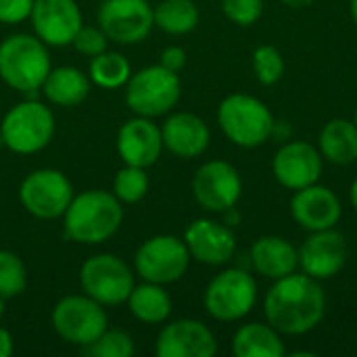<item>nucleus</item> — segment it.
<instances>
[{
  "label": "nucleus",
  "mask_w": 357,
  "mask_h": 357,
  "mask_svg": "<svg viewBox=\"0 0 357 357\" xmlns=\"http://www.w3.org/2000/svg\"><path fill=\"white\" fill-rule=\"evenodd\" d=\"M266 322L280 335L299 337L314 331L326 316V293L320 280L307 274H289L274 280L264 299Z\"/></svg>",
  "instance_id": "f257e3e1"
},
{
  "label": "nucleus",
  "mask_w": 357,
  "mask_h": 357,
  "mask_svg": "<svg viewBox=\"0 0 357 357\" xmlns=\"http://www.w3.org/2000/svg\"><path fill=\"white\" fill-rule=\"evenodd\" d=\"M65 218V234L82 245L109 241L123 220L121 201L113 192L86 190L71 199Z\"/></svg>",
  "instance_id": "f03ea898"
},
{
  "label": "nucleus",
  "mask_w": 357,
  "mask_h": 357,
  "mask_svg": "<svg viewBox=\"0 0 357 357\" xmlns=\"http://www.w3.org/2000/svg\"><path fill=\"white\" fill-rule=\"evenodd\" d=\"M218 123L226 138L243 149H255L270 140L276 119L266 102L249 94H230L218 107Z\"/></svg>",
  "instance_id": "7ed1b4c3"
},
{
  "label": "nucleus",
  "mask_w": 357,
  "mask_h": 357,
  "mask_svg": "<svg viewBox=\"0 0 357 357\" xmlns=\"http://www.w3.org/2000/svg\"><path fill=\"white\" fill-rule=\"evenodd\" d=\"M50 73V56L44 42L29 33L8 36L0 44V77L15 90L33 92Z\"/></svg>",
  "instance_id": "20e7f679"
},
{
  "label": "nucleus",
  "mask_w": 357,
  "mask_h": 357,
  "mask_svg": "<svg viewBox=\"0 0 357 357\" xmlns=\"http://www.w3.org/2000/svg\"><path fill=\"white\" fill-rule=\"evenodd\" d=\"M182 84L176 71L163 65L144 67L128 79L126 102L140 117H157L176 107Z\"/></svg>",
  "instance_id": "39448f33"
},
{
  "label": "nucleus",
  "mask_w": 357,
  "mask_h": 357,
  "mask_svg": "<svg viewBox=\"0 0 357 357\" xmlns=\"http://www.w3.org/2000/svg\"><path fill=\"white\" fill-rule=\"evenodd\" d=\"M2 142L19 155L42 151L54 134V117L48 107L36 100L15 105L0 126Z\"/></svg>",
  "instance_id": "423d86ee"
},
{
  "label": "nucleus",
  "mask_w": 357,
  "mask_h": 357,
  "mask_svg": "<svg viewBox=\"0 0 357 357\" xmlns=\"http://www.w3.org/2000/svg\"><path fill=\"white\" fill-rule=\"evenodd\" d=\"M257 303V282L245 270L218 274L205 291V310L220 322H236L251 314Z\"/></svg>",
  "instance_id": "0eeeda50"
},
{
  "label": "nucleus",
  "mask_w": 357,
  "mask_h": 357,
  "mask_svg": "<svg viewBox=\"0 0 357 357\" xmlns=\"http://www.w3.org/2000/svg\"><path fill=\"white\" fill-rule=\"evenodd\" d=\"M52 324L63 341L86 347L107 331V314L92 297L71 295L54 305Z\"/></svg>",
  "instance_id": "6e6552de"
},
{
  "label": "nucleus",
  "mask_w": 357,
  "mask_h": 357,
  "mask_svg": "<svg viewBox=\"0 0 357 357\" xmlns=\"http://www.w3.org/2000/svg\"><path fill=\"white\" fill-rule=\"evenodd\" d=\"M79 282L86 295L100 305H119L128 301L134 289V274L123 259L102 253L82 266Z\"/></svg>",
  "instance_id": "1a4fd4ad"
},
{
  "label": "nucleus",
  "mask_w": 357,
  "mask_h": 357,
  "mask_svg": "<svg viewBox=\"0 0 357 357\" xmlns=\"http://www.w3.org/2000/svg\"><path fill=\"white\" fill-rule=\"evenodd\" d=\"M136 272L155 284H169L180 280L190 264V253L184 241L178 236L161 234L153 236L136 253Z\"/></svg>",
  "instance_id": "9d476101"
},
{
  "label": "nucleus",
  "mask_w": 357,
  "mask_h": 357,
  "mask_svg": "<svg viewBox=\"0 0 357 357\" xmlns=\"http://www.w3.org/2000/svg\"><path fill=\"white\" fill-rule=\"evenodd\" d=\"M192 195L197 203L213 213L234 209L243 195V180L234 165L215 159L201 165L192 178Z\"/></svg>",
  "instance_id": "9b49d317"
},
{
  "label": "nucleus",
  "mask_w": 357,
  "mask_h": 357,
  "mask_svg": "<svg viewBox=\"0 0 357 357\" xmlns=\"http://www.w3.org/2000/svg\"><path fill=\"white\" fill-rule=\"evenodd\" d=\"M19 197L31 215L40 220H54L67 211L73 199V188L65 174L56 169H38L23 180Z\"/></svg>",
  "instance_id": "f8f14e48"
},
{
  "label": "nucleus",
  "mask_w": 357,
  "mask_h": 357,
  "mask_svg": "<svg viewBox=\"0 0 357 357\" xmlns=\"http://www.w3.org/2000/svg\"><path fill=\"white\" fill-rule=\"evenodd\" d=\"M102 33L117 44L142 42L153 25V8L146 0H105L98 8Z\"/></svg>",
  "instance_id": "ddd939ff"
},
{
  "label": "nucleus",
  "mask_w": 357,
  "mask_h": 357,
  "mask_svg": "<svg viewBox=\"0 0 357 357\" xmlns=\"http://www.w3.org/2000/svg\"><path fill=\"white\" fill-rule=\"evenodd\" d=\"M324 169L322 153L303 140H291L282 144L272 161L274 178L289 190H301L320 180Z\"/></svg>",
  "instance_id": "4468645a"
},
{
  "label": "nucleus",
  "mask_w": 357,
  "mask_h": 357,
  "mask_svg": "<svg viewBox=\"0 0 357 357\" xmlns=\"http://www.w3.org/2000/svg\"><path fill=\"white\" fill-rule=\"evenodd\" d=\"M347 261V241L335 228L312 232L299 249V266L303 274L316 280L337 276Z\"/></svg>",
  "instance_id": "2eb2a0df"
},
{
  "label": "nucleus",
  "mask_w": 357,
  "mask_h": 357,
  "mask_svg": "<svg viewBox=\"0 0 357 357\" xmlns=\"http://www.w3.org/2000/svg\"><path fill=\"white\" fill-rule=\"evenodd\" d=\"M31 25L36 36L50 46H67L82 27V13L75 0H33Z\"/></svg>",
  "instance_id": "dca6fc26"
},
{
  "label": "nucleus",
  "mask_w": 357,
  "mask_h": 357,
  "mask_svg": "<svg viewBox=\"0 0 357 357\" xmlns=\"http://www.w3.org/2000/svg\"><path fill=\"white\" fill-rule=\"evenodd\" d=\"M291 213L301 228L307 232H318L335 228L343 215V207L339 197L328 186H320L316 182L295 190L291 199Z\"/></svg>",
  "instance_id": "f3484780"
},
{
  "label": "nucleus",
  "mask_w": 357,
  "mask_h": 357,
  "mask_svg": "<svg viewBox=\"0 0 357 357\" xmlns=\"http://www.w3.org/2000/svg\"><path fill=\"white\" fill-rule=\"evenodd\" d=\"M155 351L159 357H213L218 341L203 322L176 320L159 333Z\"/></svg>",
  "instance_id": "a211bd4d"
},
{
  "label": "nucleus",
  "mask_w": 357,
  "mask_h": 357,
  "mask_svg": "<svg viewBox=\"0 0 357 357\" xmlns=\"http://www.w3.org/2000/svg\"><path fill=\"white\" fill-rule=\"evenodd\" d=\"M184 243L192 259L207 266H222L236 251L234 232L213 220H197L186 228Z\"/></svg>",
  "instance_id": "6ab92c4d"
},
{
  "label": "nucleus",
  "mask_w": 357,
  "mask_h": 357,
  "mask_svg": "<svg viewBox=\"0 0 357 357\" xmlns=\"http://www.w3.org/2000/svg\"><path fill=\"white\" fill-rule=\"evenodd\" d=\"M161 151H163L161 130L149 117L130 119L121 126L117 134V153L126 165H136L146 169L157 163Z\"/></svg>",
  "instance_id": "aec40b11"
},
{
  "label": "nucleus",
  "mask_w": 357,
  "mask_h": 357,
  "mask_svg": "<svg viewBox=\"0 0 357 357\" xmlns=\"http://www.w3.org/2000/svg\"><path fill=\"white\" fill-rule=\"evenodd\" d=\"M163 146L182 159H195L209 146L211 132L207 123L195 113H176L167 117L161 128Z\"/></svg>",
  "instance_id": "412c9836"
},
{
  "label": "nucleus",
  "mask_w": 357,
  "mask_h": 357,
  "mask_svg": "<svg viewBox=\"0 0 357 357\" xmlns=\"http://www.w3.org/2000/svg\"><path fill=\"white\" fill-rule=\"evenodd\" d=\"M251 261L261 276L278 280L297 270L299 251L282 236H261L251 247Z\"/></svg>",
  "instance_id": "4be33fe9"
},
{
  "label": "nucleus",
  "mask_w": 357,
  "mask_h": 357,
  "mask_svg": "<svg viewBox=\"0 0 357 357\" xmlns=\"http://www.w3.org/2000/svg\"><path fill=\"white\" fill-rule=\"evenodd\" d=\"M232 354L236 357H282L287 349L280 333L272 324L251 322L234 333Z\"/></svg>",
  "instance_id": "5701e85b"
},
{
  "label": "nucleus",
  "mask_w": 357,
  "mask_h": 357,
  "mask_svg": "<svg viewBox=\"0 0 357 357\" xmlns=\"http://www.w3.org/2000/svg\"><path fill=\"white\" fill-rule=\"evenodd\" d=\"M318 151L335 165H351L357 161V128L349 119H331L318 138Z\"/></svg>",
  "instance_id": "b1692460"
},
{
  "label": "nucleus",
  "mask_w": 357,
  "mask_h": 357,
  "mask_svg": "<svg viewBox=\"0 0 357 357\" xmlns=\"http://www.w3.org/2000/svg\"><path fill=\"white\" fill-rule=\"evenodd\" d=\"M44 96L56 105V107H75L79 105L90 90L88 77L75 69V67H59V69H50V73L46 75L44 84H42Z\"/></svg>",
  "instance_id": "393cba45"
},
{
  "label": "nucleus",
  "mask_w": 357,
  "mask_h": 357,
  "mask_svg": "<svg viewBox=\"0 0 357 357\" xmlns=\"http://www.w3.org/2000/svg\"><path fill=\"white\" fill-rule=\"evenodd\" d=\"M128 305L132 316L144 324L165 322L167 316L172 314V299L167 291L155 282H144L140 287H134L128 297Z\"/></svg>",
  "instance_id": "a878e982"
},
{
  "label": "nucleus",
  "mask_w": 357,
  "mask_h": 357,
  "mask_svg": "<svg viewBox=\"0 0 357 357\" xmlns=\"http://www.w3.org/2000/svg\"><path fill=\"white\" fill-rule=\"evenodd\" d=\"M155 25L167 33L182 36L197 27L199 8L192 0H163L153 10Z\"/></svg>",
  "instance_id": "bb28decb"
},
{
  "label": "nucleus",
  "mask_w": 357,
  "mask_h": 357,
  "mask_svg": "<svg viewBox=\"0 0 357 357\" xmlns=\"http://www.w3.org/2000/svg\"><path fill=\"white\" fill-rule=\"evenodd\" d=\"M90 77L96 86L113 90L130 79V63L123 54L119 52H100L92 56L90 63Z\"/></svg>",
  "instance_id": "cd10ccee"
},
{
  "label": "nucleus",
  "mask_w": 357,
  "mask_h": 357,
  "mask_svg": "<svg viewBox=\"0 0 357 357\" xmlns=\"http://www.w3.org/2000/svg\"><path fill=\"white\" fill-rule=\"evenodd\" d=\"M149 192V176L144 167L136 165H126L123 169L117 172L113 180V195L121 203H138L144 199Z\"/></svg>",
  "instance_id": "c85d7f7f"
},
{
  "label": "nucleus",
  "mask_w": 357,
  "mask_h": 357,
  "mask_svg": "<svg viewBox=\"0 0 357 357\" xmlns=\"http://www.w3.org/2000/svg\"><path fill=\"white\" fill-rule=\"evenodd\" d=\"M253 71H255V77L259 84H264V86L278 84L284 75L282 52L272 44L257 46L253 52Z\"/></svg>",
  "instance_id": "c756f323"
},
{
  "label": "nucleus",
  "mask_w": 357,
  "mask_h": 357,
  "mask_svg": "<svg viewBox=\"0 0 357 357\" xmlns=\"http://www.w3.org/2000/svg\"><path fill=\"white\" fill-rule=\"evenodd\" d=\"M27 274L23 261L13 251H0V297L10 299L25 291Z\"/></svg>",
  "instance_id": "7c9ffc66"
},
{
  "label": "nucleus",
  "mask_w": 357,
  "mask_h": 357,
  "mask_svg": "<svg viewBox=\"0 0 357 357\" xmlns=\"http://www.w3.org/2000/svg\"><path fill=\"white\" fill-rule=\"evenodd\" d=\"M134 354V341L123 331H105L96 341L82 347V356L92 357H130Z\"/></svg>",
  "instance_id": "2f4dec72"
},
{
  "label": "nucleus",
  "mask_w": 357,
  "mask_h": 357,
  "mask_svg": "<svg viewBox=\"0 0 357 357\" xmlns=\"http://www.w3.org/2000/svg\"><path fill=\"white\" fill-rule=\"evenodd\" d=\"M224 15L236 25H253L264 13V0H222Z\"/></svg>",
  "instance_id": "473e14b6"
},
{
  "label": "nucleus",
  "mask_w": 357,
  "mask_h": 357,
  "mask_svg": "<svg viewBox=\"0 0 357 357\" xmlns=\"http://www.w3.org/2000/svg\"><path fill=\"white\" fill-rule=\"evenodd\" d=\"M71 44L75 46L77 52H82L86 56H96V54L107 50V36L98 27H84L82 25Z\"/></svg>",
  "instance_id": "72a5a7b5"
},
{
  "label": "nucleus",
  "mask_w": 357,
  "mask_h": 357,
  "mask_svg": "<svg viewBox=\"0 0 357 357\" xmlns=\"http://www.w3.org/2000/svg\"><path fill=\"white\" fill-rule=\"evenodd\" d=\"M33 0H0V21L2 23H21L31 15Z\"/></svg>",
  "instance_id": "f704fd0d"
},
{
  "label": "nucleus",
  "mask_w": 357,
  "mask_h": 357,
  "mask_svg": "<svg viewBox=\"0 0 357 357\" xmlns=\"http://www.w3.org/2000/svg\"><path fill=\"white\" fill-rule=\"evenodd\" d=\"M159 65H163L165 69L176 71V73L182 71L184 65H186V52H184V48H180V46H169V48H165V50L161 52Z\"/></svg>",
  "instance_id": "c9c22d12"
},
{
  "label": "nucleus",
  "mask_w": 357,
  "mask_h": 357,
  "mask_svg": "<svg viewBox=\"0 0 357 357\" xmlns=\"http://www.w3.org/2000/svg\"><path fill=\"white\" fill-rule=\"evenodd\" d=\"M13 354V339L8 331L0 328V357H10Z\"/></svg>",
  "instance_id": "e433bc0d"
},
{
  "label": "nucleus",
  "mask_w": 357,
  "mask_h": 357,
  "mask_svg": "<svg viewBox=\"0 0 357 357\" xmlns=\"http://www.w3.org/2000/svg\"><path fill=\"white\" fill-rule=\"evenodd\" d=\"M287 6H291V8H303V6H310L312 2H316V0H282Z\"/></svg>",
  "instance_id": "4c0bfd02"
},
{
  "label": "nucleus",
  "mask_w": 357,
  "mask_h": 357,
  "mask_svg": "<svg viewBox=\"0 0 357 357\" xmlns=\"http://www.w3.org/2000/svg\"><path fill=\"white\" fill-rule=\"evenodd\" d=\"M349 201H351V207L357 211V178L354 180L351 188H349Z\"/></svg>",
  "instance_id": "58836bf2"
},
{
  "label": "nucleus",
  "mask_w": 357,
  "mask_h": 357,
  "mask_svg": "<svg viewBox=\"0 0 357 357\" xmlns=\"http://www.w3.org/2000/svg\"><path fill=\"white\" fill-rule=\"evenodd\" d=\"M349 8H351V17H354V21H356L357 25V0H351V2H349Z\"/></svg>",
  "instance_id": "ea45409f"
},
{
  "label": "nucleus",
  "mask_w": 357,
  "mask_h": 357,
  "mask_svg": "<svg viewBox=\"0 0 357 357\" xmlns=\"http://www.w3.org/2000/svg\"><path fill=\"white\" fill-rule=\"evenodd\" d=\"M4 316V301H2V297H0V318Z\"/></svg>",
  "instance_id": "a19ab883"
},
{
  "label": "nucleus",
  "mask_w": 357,
  "mask_h": 357,
  "mask_svg": "<svg viewBox=\"0 0 357 357\" xmlns=\"http://www.w3.org/2000/svg\"><path fill=\"white\" fill-rule=\"evenodd\" d=\"M354 123H356V128H357V111H356V115H354Z\"/></svg>",
  "instance_id": "79ce46f5"
}]
</instances>
